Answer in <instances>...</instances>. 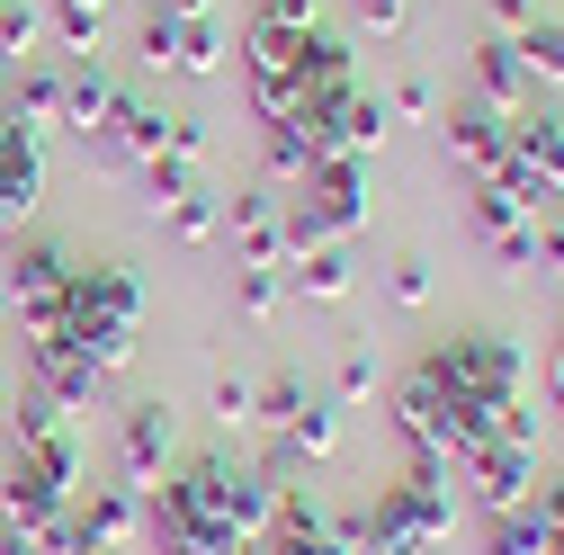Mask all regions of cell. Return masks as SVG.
Wrapping results in <instances>:
<instances>
[{"instance_id": "11", "label": "cell", "mask_w": 564, "mask_h": 555, "mask_svg": "<svg viewBox=\"0 0 564 555\" xmlns=\"http://www.w3.org/2000/svg\"><path fill=\"white\" fill-rule=\"evenodd\" d=\"M28 385L45 394V403H63V412H90L99 394H108V368H90L73 340H54V331H36L28 340Z\"/></svg>"}, {"instance_id": "35", "label": "cell", "mask_w": 564, "mask_h": 555, "mask_svg": "<svg viewBox=\"0 0 564 555\" xmlns=\"http://www.w3.org/2000/svg\"><path fill=\"white\" fill-rule=\"evenodd\" d=\"M386 296H394V305H431V260H421V251H394Z\"/></svg>"}, {"instance_id": "46", "label": "cell", "mask_w": 564, "mask_h": 555, "mask_svg": "<svg viewBox=\"0 0 564 555\" xmlns=\"http://www.w3.org/2000/svg\"><path fill=\"white\" fill-rule=\"evenodd\" d=\"M555 403H564V340H555Z\"/></svg>"}, {"instance_id": "29", "label": "cell", "mask_w": 564, "mask_h": 555, "mask_svg": "<svg viewBox=\"0 0 564 555\" xmlns=\"http://www.w3.org/2000/svg\"><path fill=\"white\" fill-rule=\"evenodd\" d=\"M36 36H45V0H0V54L28 63V54H36Z\"/></svg>"}, {"instance_id": "39", "label": "cell", "mask_w": 564, "mask_h": 555, "mask_svg": "<svg viewBox=\"0 0 564 555\" xmlns=\"http://www.w3.org/2000/svg\"><path fill=\"white\" fill-rule=\"evenodd\" d=\"M386 108H394V117H431V108H440V99H431V81H421V73H403V81H394V99H386Z\"/></svg>"}, {"instance_id": "44", "label": "cell", "mask_w": 564, "mask_h": 555, "mask_svg": "<svg viewBox=\"0 0 564 555\" xmlns=\"http://www.w3.org/2000/svg\"><path fill=\"white\" fill-rule=\"evenodd\" d=\"M153 10H171V19H216V0H153Z\"/></svg>"}, {"instance_id": "20", "label": "cell", "mask_w": 564, "mask_h": 555, "mask_svg": "<svg viewBox=\"0 0 564 555\" xmlns=\"http://www.w3.org/2000/svg\"><path fill=\"white\" fill-rule=\"evenodd\" d=\"M108 108H117V81L99 73V63H90V54H82V63H63V126H73L82 144L108 126Z\"/></svg>"}, {"instance_id": "12", "label": "cell", "mask_w": 564, "mask_h": 555, "mask_svg": "<svg viewBox=\"0 0 564 555\" xmlns=\"http://www.w3.org/2000/svg\"><path fill=\"white\" fill-rule=\"evenodd\" d=\"M457 475L475 483V502H484V511H520V502H529V483H538V457H529V439H484V448L457 457Z\"/></svg>"}, {"instance_id": "7", "label": "cell", "mask_w": 564, "mask_h": 555, "mask_svg": "<svg viewBox=\"0 0 564 555\" xmlns=\"http://www.w3.org/2000/svg\"><path fill=\"white\" fill-rule=\"evenodd\" d=\"M242 81H251L260 126H288V117L305 108V36L251 19V28H242Z\"/></svg>"}, {"instance_id": "51", "label": "cell", "mask_w": 564, "mask_h": 555, "mask_svg": "<svg viewBox=\"0 0 564 555\" xmlns=\"http://www.w3.org/2000/svg\"><path fill=\"white\" fill-rule=\"evenodd\" d=\"M0 457H10V431H0Z\"/></svg>"}, {"instance_id": "27", "label": "cell", "mask_w": 564, "mask_h": 555, "mask_svg": "<svg viewBox=\"0 0 564 555\" xmlns=\"http://www.w3.org/2000/svg\"><path fill=\"white\" fill-rule=\"evenodd\" d=\"M216 63H225V28H216V19H180V63H171V73L206 81Z\"/></svg>"}, {"instance_id": "5", "label": "cell", "mask_w": 564, "mask_h": 555, "mask_svg": "<svg viewBox=\"0 0 564 555\" xmlns=\"http://www.w3.org/2000/svg\"><path fill=\"white\" fill-rule=\"evenodd\" d=\"M359 225H368V162L332 153V162H314V171L296 179V206H288V260L314 251V242H349Z\"/></svg>"}, {"instance_id": "45", "label": "cell", "mask_w": 564, "mask_h": 555, "mask_svg": "<svg viewBox=\"0 0 564 555\" xmlns=\"http://www.w3.org/2000/svg\"><path fill=\"white\" fill-rule=\"evenodd\" d=\"M10 81H19V63H10V54H0V108H10Z\"/></svg>"}, {"instance_id": "50", "label": "cell", "mask_w": 564, "mask_h": 555, "mask_svg": "<svg viewBox=\"0 0 564 555\" xmlns=\"http://www.w3.org/2000/svg\"><path fill=\"white\" fill-rule=\"evenodd\" d=\"M0 331H10V296H0Z\"/></svg>"}, {"instance_id": "41", "label": "cell", "mask_w": 564, "mask_h": 555, "mask_svg": "<svg viewBox=\"0 0 564 555\" xmlns=\"http://www.w3.org/2000/svg\"><path fill=\"white\" fill-rule=\"evenodd\" d=\"M0 555H45V537H36V529H19V520H0Z\"/></svg>"}, {"instance_id": "8", "label": "cell", "mask_w": 564, "mask_h": 555, "mask_svg": "<svg viewBox=\"0 0 564 555\" xmlns=\"http://www.w3.org/2000/svg\"><path fill=\"white\" fill-rule=\"evenodd\" d=\"M0 296L19 305L28 331H54V323H63V296H73V251H63V242H19L10 287H0Z\"/></svg>"}, {"instance_id": "2", "label": "cell", "mask_w": 564, "mask_h": 555, "mask_svg": "<svg viewBox=\"0 0 564 555\" xmlns=\"http://www.w3.org/2000/svg\"><path fill=\"white\" fill-rule=\"evenodd\" d=\"M269 511H278V475H269V466L188 457V466L162 483V511H153V529H180V537H197V546L234 555V546L269 537Z\"/></svg>"}, {"instance_id": "24", "label": "cell", "mask_w": 564, "mask_h": 555, "mask_svg": "<svg viewBox=\"0 0 564 555\" xmlns=\"http://www.w3.org/2000/svg\"><path fill=\"white\" fill-rule=\"evenodd\" d=\"M162 233H171V242H216V233H225V197H216V188H188L180 206H162Z\"/></svg>"}, {"instance_id": "4", "label": "cell", "mask_w": 564, "mask_h": 555, "mask_svg": "<svg viewBox=\"0 0 564 555\" xmlns=\"http://www.w3.org/2000/svg\"><path fill=\"white\" fill-rule=\"evenodd\" d=\"M73 502H82V431L63 422L45 439H10V457H0V520L54 529Z\"/></svg>"}, {"instance_id": "26", "label": "cell", "mask_w": 564, "mask_h": 555, "mask_svg": "<svg viewBox=\"0 0 564 555\" xmlns=\"http://www.w3.org/2000/svg\"><path fill=\"white\" fill-rule=\"evenodd\" d=\"M45 28L73 45V54H90V45H99V28H108V0H45Z\"/></svg>"}, {"instance_id": "42", "label": "cell", "mask_w": 564, "mask_h": 555, "mask_svg": "<svg viewBox=\"0 0 564 555\" xmlns=\"http://www.w3.org/2000/svg\"><path fill=\"white\" fill-rule=\"evenodd\" d=\"M153 555H216V546H197V537H180V529H153Z\"/></svg>"}, {"instance_id": "14", "label": "cell", "mask_w": 564, "mask_h": 555, "mask_svg": "<svg viewBox=\"0 0 564 555\" xmlns=\"http://www.w3.org/2000/svg\"><path fill=\"white\" fill-rule=\"evenodd\" d=\"M448 162L466 171V179H492L502 171V153H511V117L502 108H484V99H466V108H448Z\"/></svg>"}, {"instance_id": "47", "label": "cell", "mask_w": 564, "mask_h": 555, "mask_svg": "<svg viewBox=\"0 0 564 555\" xmlns=\"http://www.w3.org/2000/svg\"><path fill=\"white\" fill-rule=\"evenodd\" d=\"M234 555H269V537H251V546H234Z\"/></svg>"}, {"instance_id": "31", "label": "cell", "mask_w": 564, "mask_h": 555, "mask_svg": "<svg viewBox=\"0 0 564 555\" xmlns=\"http://www.w3.org/2000/svg\"><path fill=\"white\" fill-rule=\"evenodd\" d=\"M305 403H314V394H305V377H296V368H278V377H260V422H278V431H288V422H296Z\"/></svg>"}, {"instance_id": "3", "label": "cell", "mask_w": 564, "mask_h": 555, "mask_svg": "<svg viewBox=\"0 0 564 555\" xmlns=\"http://www.w3.org/2000/svg\"><path fill=\"white\" fill-rule=\"evenodd\" d=\"M134 331H144V287L117 269V260H99V269H73V296H63V323H54V340H73V350L90 359V368H126L134 359Z\"/></svg>"}, {"instance_id": "32", "label": "cell", "mask_w": 564, "mask_h": 555, "mask_svg": "<svg viewBox=\"0 0 564 555\" xmlns=\"http://www.w3.org/2000/svg\"><path fill=\"white\" fill-rule=\"evenodd\" d=\"M134 54H144L153 73H171V63H180V19H171V10H144V28H134Z\"/></svg>"}, {"instance_id": "43", "label": "cell", "mask_w": 564, "mask_h": 555, "mask_svg": "<svg viewBox=\"0 0 564 555\" xmlns=\"http://www.w3.org/2000/svg\"><path fill=\"white\" fill-rule=\"evenodd\" d=\"M492 19H502V28H529V19H538V0H492Z\"/></svg>"}, {"instance_id": "16", "label": "cell", "mask_w": 564, "mask_h": 555, "mask_svg": "<svg viewBox=\"0 0 564 555\" xmlns=\"http://www.w3.org/2000/svg\"><path fill=\"white\" fill-rule=\"evenodd\" d=\"M269 555H349L332 537V511L314 493H296V483H278V511H269Z\"/></svg>"}, {"instance_id": "9", "label": "cell", "mask_w": 564, "mask_h": 555, "mask_svg": "<svg viewBox=\"0 0 564 555\" xmlns=\"http://www.w3.org/2000/svg\"><path fill=\"white\" fill-rule=\"evenodd\" d=\"M45 197V144L19 108H0V233H19Z\"/></svg>"}, {"instance_id": "33", "label": "cell", "mask_w": 564, "mask_h": 555, "mask_svg": "<svg viewBox=\"0 0 564 555\" xmlns=\"http://www.w3.org/2000/svg\"><path fill=\"white\" fill-rule=\"evenodd\" d=\"M278 305H288V269H242V314L278 323Z\"/></svg>"}, {"instance_id": "25", "label": "cell", "mask_w": 564, "mask_h": 555, "mask_svg": "<svg viewBox=\"0 0 564 555\" xmlns=\"http://www.w3.org/2000/svg\"><path fill=\"white\" fill-rule=\"evenodd\" d=\"M511 54H520V73H529V81H555V90H564V19H529Z\"/></svg>"}, {"instance_id": "37", "label": "cell", "mask_w": 564, "mask_h": 555, "mask_svg": "<svg viewBox=\"0 0 564 555\" xmlns=\"http://www.w3.org/2000/svg\"><path fill=\"white\" fill-rule=\"evenodd\" d=\"M368 394H377V359L349 350V359H340V403H368Z\"/></svg>"}, {"instance_id": "1", "label": "cell", "mask_w": 564, "mask_h": 555, "mask_svg": "<svg viewBox=\"0 0 564 555\" xmlns=\"http://www.w3.org/2000/svg\"><path fill=\"white\" fill-rule=\"evenodd\" d=\"M529 394V359H520V340L502 331H457L440 340V350H421L394 385V431L403 448L421 457H466L484 439H538V412L520 403Z\"/></svg>"}, {"instance_id": "10", "label": "cell", "mask_w": 564, "mask_h": 555, "mask_svg": "<svg viewBox=\"0 0 564 555\" xmlns=\"http://www.w3.org/2000/svg\"><path fill=\"white\" fill-rule=\"evenodd\" d=\"M466 225H475V242L502 260V269H538V206H520L511 188H492V179H475V206H466Z\"/></svg>"}, {"instance_id": "48", "label": "cell", "mask_w": 564, "mask_h": 555, "mask_svg": "<svg viewBox=\"0 0 564 555\" xmlns=\"http://www.w3.org/2000/svg\"><path fill=\"white\" fill-rule=\"evenodd\" d=\"M546 555H564V529H546Z\"/></svg>"}, {"instance_id": "34", "label": "cell", "mask_w": 564, "mask_h": 555, "mask_svg": "<svg viewBox=\"0 0 564 555\" xmlns=\"http://www.w3.org/2000/svg\"><path fill=\"white\" fill-rule=\"evenodd\" d=\"M260 28H288V36H314L323 28V0H251Z\"/></svg>"}, {"instance_id": "23", "label": "cell", "mask_w": 564, "mask_h": 555, "mask_svg": "<svg viewBox=\"0 0 564 555\" xmlns=\"http://www.w3.org/2000/svg\"><path fill=\"white\" fill-rule=\"evenodd\" d=\"M484 555H546V511L520 502V511H484Z\"/></svg>"}, {"instance_id": "22", "label": "cell", "mask_w": 564, "mask_h": 555, "mask_svg": "<svg viewBox=\"0 0 564 555\" xmlns=\"http://www.w3.org/2000/svg\"><path fill=\"white\" fill-rule=\"evenodd\" d=\"M10 108L45 134V126H63V63H19V81H10Z\"/></svg>"}, {"instance_id": "38", "label": "cell", "mask_w": 564, "mask_h": 555, "mask_svg": "<svg viewBox=\"0 0 564 555\" xmlns=\"http://www.w3.org/2000/svg\"><path fill=\"white\" fill-rule=\"evenodd\" d=\"M538 269L564 278V206H546V225H538Z\"/></svg>"}, {"instance_id": "19", "label": "cell", "mask_w": 564, "mask_h": 555, "mask_svg": "<svg viewBox=\"0 0 564 555\" xmlns=\"http://www.w3.org/2000/svg\"><path fill=\"white\" fill-rule=\"evenodd\" d=\"M386 117H394V108H386L377 90H349V99L332 108V126H323V153H349V162H368V153L386 144Z\"/></svg>"}, {"instance_id": "17", "label": "cell", "mask_w": 564, "mask_h": 555, "mask_svg": "<svg viewBox=\"0 0 564 555\" xmlns=\"http://www.w3.org/2000/svg\"><path fill=\"white\" fill-rule=\"evenodd\" d=\"M73 520H82V537H90V555H117L134 529H144V502L126 493V483H90V493L73 502Z\"/></svg>"}, {"instance_id": "21", "label": "cell", "mask_w": 564, "mask_h": 555, "mask_svg": "<svg viewBox=\"0 0 564 555\" xmlns=\"http://www.w3.org/2000/svg\"><path fill=\"white\" fill-rule=\"evenodd\" d=\"M520 90H529V73H520L511 36H484V45H475V99L502 108V117H520Z\"/></svg>"}, {"instance_id": "49", "label": "cell", "mask_w": 564, "mask_h": 555, "mask_svg": "<svg viewBox=\"0 0 564 555\" xmlns=\"http://www.w3.org/2000/svg\"><path fill=\"white\" fill-rule=\"evenodd\" d=\"M0 422H10V385H0Z\"/></svg>"}, {"instance_id": "15", "label": "cell", "mask_w": 564, "mask_h": 555, "mask_svg": "<svg viewBox=\"0 0 564 555\" xmlns=\"http://www.w3.org/2000/svg\"><path fill=\"white\" fill-rule=\"evenodd\" d=\"M162 466H171V412L162 403H134L126 422H117V475H126V493L162 483Z\"/></svg>"}, {"instance_id": "13", "label": "cell", "mask_w": 564, "mask_h": 555, "mask_svg": "<svg viewBox=\"0 0 564 555\" xmlns=\"http://www.w3.org/2000/svg\"><path fill=\"white\" fill-rule=\"evenodd\" d=\"M225 233H234L242 269H288V206L269 188H234L225 197Z\"/></svg>"}, {"instance_id": "18", "label": "cell", "mask_w": 564, "mask_h": 555, "mask_svg": "<svg viewBox=\"0 0 564 555\" xmlns=\"http://www.w3.org/2000/svg\"><path fill=\"white\" fill-rule=\"evenodd\" d=\"M288 287H296L305 305H340L349 287H359V260H349V242H314V251L288 260Z\"/></svg>"}, {"instance_id": "6", "label": "cell", "mask_w": 564, "mask_h": 555, "mask_svg": "<svg viewBox=\"0 0 564 555\" xmlns=\"http://www.w3.org/2000/svg\"><path fill=\"white\" fill-rule=\"evenodd\" d=\"M492 188H511L520 206H564V117L538 108V117H511V153L492 171Z\"/></svg>"}, {"instance_id": "28", "label": "cell", "mask_w": 564, "mask_h": 555, "mask_svg": "<svg viewBox=\"0 0 564 555\" xmlns=\"http://www.w3.org/2000/svg\"><path fill=\"white\" fill-rule=\"evenodd\" d=\"M188 188H206V179H197V153H162V162H144V197H153V216H162V206H180Z\"/></svg>"}, {"instance_id": "36", "label": "cell", "mask_w": 564, "mask_h": 555, "mask_svg": "<svg viewBox=\"0 0 564 555\" xmlns=\"http://www.w3.org/2000/svg\"><path fill=\"white\" fill-rule=\"evenodd\" d=\"M216 422H260V385L251 377H216Z\"/></svg>"}, {"instance_id": "40", "label": "cell", "mask_w": 564, "mask_h": 555, "mask_svg": "<svg viewBox=\"0 0 564 555\" xmlns=\"http://www.w3.org/2000/svg\"><path fill=\"white\" fill-rule=\"evenodd\" d=\"M403 10H412V0H359V19H368L377 36H394V28H403Z\"/></svg>"}, {"instance_id": "30", "label": "cell", "mask_w": 564, "mask_h": 555, "mask_svg": "<svg viewBox=\"0 0 564 555\" xmlns=\"http://www.w3.org/2000/svg\"><path fill=\"white\" fill-rule=\"evenodd\" d=\"M314 162H323V153H314L305 126H269V171H278V179H305Z\"/></svg>"}]
</instances>
